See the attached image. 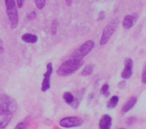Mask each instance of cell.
Masks as SVG:
<instances>
[{
	"mask_svg": "<svg viewBox=\"0 0 146 129\" xmlns=\"http://www.w3.org/2000/svg\"><path fill=\"white\" fill-rule=\"evenodd\" d=\"M101 93L105 96H108L109 95V85L108 83H105L101 87Z\"/></svg>",
	"mask_w": 146,
	"mask_h": 129,
	"instance_id": "ac0fdd59",
	"label": "cell"
},
{
	"mask_svg": "<svg viewBox=\"0 0 146 129\" xmlns=\"http://www.w3.org/2000/svg\"><path fill=\"white\" fill-rule=\"evenodd\" d=\"M94 66L93 64H88V65L84 67V69L81 71V75L83 76H89L94 72Z\"/></svg>",
	"mask_w": 146,
	"mask_h": 129,
	"instance_id": "2e32d148",
	"label": "cell"
},
{
	"mask_svg": "<svg viewBox=\"0 0 146 129\" xmlns=\"http://www.w3.org/2000/svg\"><path fill=\"white\" fill-rule=\"evenodd\" d=\"M142 82L143 83V84H146V66L145 65L144 66L143 69Z\"/></svg>",
	"mask_w": 146,
	"mask_h": 129,
	"instance_id": "7402d4cb",
	"label": "cell"
},
{
	"mask_svg": "<svg viewBox=\"0 0 146 129\" xmlns=\"http://www.w3.org/2000/svg\"><path fill=\"white\" fill-rule=\"evenodd\" d=\"M12 118V115L0 116V129H3L8 126Z\"/></svg>",
	"mask_w": 146,
	"mask_h": 129,
	"instance_id": "5bb4252c",
	"label": "cell"
},
{
	"mask_svg": "<svg viewBox=\"0 0 146 129\" xmlns=\"http://www.w3.org/2000/svg\"><path fill=\"white\" fill-rule=\"evenodd\" d=\"M94 46H95V43L94 41L88 40L71 54V59H74L76 61H81L84 57H86L92 51Z\"/></svg>",
	"mask_w": 146,
	"mask_h": 129,
	"instance_id": "277c9868",
	"label": "cell"
},
{
	"mask_svg": "<svg viewBox=\"0 0 146 129\" xmlns=\"http://www.w3.org/2000/svg\"><path fill=\"white\" fill-rule=\"evenodd\" d=\"M17 108V104L14 98L5 94H0V116L12 115Z\"/></svg>",
	"mask_w": 146,
	"mask_h": 129,
	"instance_id": "6da1fadb",
	"label": "cell"
},
{
	"mask_svg": "<svg viewBox=\"0 0 146 129\" xmlns=\"http://www.w3.org/2000/svg\"><path fill=\"white\" fill-rule=\"evenodd\" d=\"M14 129H27V125L24 122H19L16 126Z\"/></svg>",
	"mask_w": 146,
	"mask_h": 129,
	"instance_id": "44dd1931",
	"label": "cell"
},
{
	"mask_svg": "<svg viewBox=\"0 0 146 129\" xmlns=\"http://www.w3.org/2000/svg\"><path fill=\"white\" fill-rule=\"evenodd\" d=\"M118 24H119V19H115L111 21V22L108 23L106 26L104 31H103L102 37H101V40H100V45H105V44H106L108 42L111 37H112L113 34L116 31L117 28L118 27Z\"/></svg>",
	"mask_w": 146,
	"mask_h": 129,
	"instance_id": "5b68a950",
	"label": "cell"
},
{
	"mask_svg": "<svg viewBox=\"0 0 146 129\" xmlns=\"http://www.w3.org/2000/svg\"><path fill=\"white\" fill-rule=\"evenodd\" d=\"M84 95V89H81V91L78 92V94H77L76 97L74 98V101L73 103L71 104V106L73 107L74 108H77L78 106H79V104L81 103V100H82L83 96Z\"/></svg>",
	"mask_w": 146,
	"mask_h": 129,
	"instance_id": "4fadbf2b",
	"label": "cell"
},
{
	"mask_svg": "<svg viewBox=\"0 0 146 129\" xmlns=\"http://www.w3.org/2000/svg\"><path fill=\"white\" fill-rule=\"evenodd\" d=\"M81 61L70 58L58 66L56 70V74L59 76H67L75 72L81 67Z\"/></svg>",
	"mask_w": 146,
	"mask_h": 129,
	"instance_id": "7a4b0ae2",
	"label": "cell"
},
{
	"mask_svg": "<svg viewBox=\"0 0 146 129\" xmlns=\"http://www.w3.org/2000/svg\"><path fill=\"white\" fill-rule=\"evenodd\" d=\"M4 51V44H3L2 41L0 39V54H2Z\"/></svg>",
	"mask_w": 146,
	"mask_h": 129,
	"instance_id": "4316f807",
	"label": "cell"
},
{
	"mask_svg": "<svg viewBox=\"0 0 146 129\" xmlns=\"http://www.w3.org/2000/svg\"><path fill=\"white\" fill-rule=\"evenodd\" d=\"M24 0H17V4L18 6V8H21L24 4Z\"/></svg>",
	"mask_w": 146,
	"mask_h": 129,
	"instance_id": "d4e9b609",
	"label": "cell"
},
{
	"mask_svg": "<svg viewBox=\"0 0 146 129\" xmlns=\"http://www.w3.org/2000/svg\"><path fill=\"white\" fill-rule=\"evenodd\" d=\"M135 121H136V118H134V117H131V118H128V120H127V124H133L134 123H135Z\"/></svg>",
	"mask_w": 146,
	"mask_h": 129,
	"instance_id": "cb8c5ba5",
	"label": "cell"
},
{
	"mask_svg": "<svg viewBox=\"0 0 146 129\" xmlns=\"http://www.w3.org/2000/svg\"><path fill=\"white\" fill-rule=\"evenodd\" d=\"M65 2L67 6H71L72 4L73 0H65Z\"/></svg>",
	"mask_w": 146,
	"mask_h": 129,
	"instance_id": "83f0119b",
	"label": "cell"
},
{
	"mask_svg": "<svg viewBox=\"0 0 146 129\" xmlns=\"http://www.w3.org/2000/svg\"><path fill=\"white\" fill-rule=\"evenodd\" d=\"M105 17V14H104V11H101L99 14V17H98V20H103Z\"/></svg>",
	"mask_w": 146,
	"mask_h": 129,
	"instance_id": "484cf974",
	"label": "cell"
},
{
	"mask_svg": "<svg viewBox=\"0 0 146 129\" xmlns=\"http://www.w3.org/2000/svg\"><path fill=\"white\" fill-rule=\"evenodd\" d=\"M84 120L78 116H69L62 118L60 121L59 124L61 126L66 128H76L82 126Z\"/></svg>",
	"mask_w": 146,
	"mask_h": 129,
	"instance_id": "8992f818",
	"label": "cell"
},
{
	"mask_svg": "<svg viewBox=\"0 0 146 129\" xmlns=\"http://www.w3.org/2000/svg\"><path fill=\"white\" fill-rule=\"evenodd\" d=\"M118 102H119V98L117 96H113L111 98V99L108 101V104H107V107L110 109L114 108L117 105H118Z\"/></svg>",
	"mask_w": 146,
	"mask_h": 129,
	"instance_id": "9a60e30c",
	"label": "cell"
},
{
	"mask_svg": "<svg viewBox=\"0 0 146 129\" xmlns=\"http://www.w3.org/2000/svg\"><path fill=\"white\" fill-rule=\"evenodd\" d=\"M58 22L56 19H54L53 21L52 24H51V31L52 34H56L57 31V28H58Z\"/></svg>",
	"mask_w": 146,
	"mask_h": 129,
	"instance_id": "ffe728a7",
	"label": "cell"
},
{
	"mask_svg": "<svg viewBox=\"0 0 146 129\" xmlns=\"http://www.w3.org/2000/svg\"><path fill=\"white\" fill-rule=\"evenodd\" d=\"M125 85H126V83H125V81H120L119 84H118V86L120 89H123L125 87Z\"/></svg>",
	"mask_w": 146,
	"mask_h": 129,
	"instance_id": "603a6c76",
	"label": "cell"
},
{
	"mask_svg": "<svg viewBox=\"0 0 146 129\" xmlns=\"http://www.w3.org/2000/svg\"><path fill=\"white\" fill-rule=\"evenodd\" d=\"M112 125V118L109 115L103 116L99 121L100 129H111Z\"/></svg>",
	"mask_w": 146,
	"mask_h": 129,
	"instance_id": "30bf717a",
	"label": "cell"
},
{
	"mask_svg": "<svg viewBox=\"0 0 146 129\" xmlns=\"http://www.w3.org/2000/svg\"><path fill=\"white\" fill-rule=\"evenodd\" d=\"M138 17V16L137 14V13H133L131 15H126L124 17L123 21V27L125 29H131L134 25L135 21H137Z\"/></svg>",
	"mask_w": 146,
	"mask_h": 129,
	"instance_id": "9c48e42d",
	"label": "cell"
},
{
	"mask_svg": "<svg viewBox=\"0 0 146 129\" xmlns=\"http://www.w3.org/2000/svg\"><path fill=\"white\" fill-rule=\"evenodd\" d=\"M21 40L28 44H35L38 41V37L35 34L27 33V34H24L21 36Z\"/></svg>",
	"mask_w": 146,
	"mask_h": 129,
	"instance_id": "7c38bea8",
	"label": "cell"
},
{
	"mask_svg": "<svg viewBox=\"0 0 146 129\" xmlns=\"http://www.w3.org/2000/svg\"><path fill=\"white\" fill-rule=\"evenodd\" d=\"M53 72V66L51 63H48L46 65V71L44 74V79L41 84V91L46 92L51 87V76Z\"/></svg>",
	"mask_w": 146,
	"mask_h": 129,
	"instance_id": "52a82bcc",
	"label": "cell"
},
{
	"mask_svg": "<svg viewBox=\"0 0 146 129\" xmlns=\"http://www.w3.org/2000/svg\"><path fill=\"white\" fill-rule=\"evenodd\" d=\"M6 6V12L8 17L11 29L17 28L19 22L18 11L15 0H4Z\"/></svg>",
	"mask_w": 146,
	"mask_h": 129,
	"instance_id": "3957f363",
	"label": "cell"
},
{
	"mask_svg": "<svg viewBox=\"0 0 146 129\" xmlns=\"http://www.w3.org/2000/svg\"><path fill=\"white\" fill-rule=\"evenodd\" d=\"M137 100H138V98H137L136 96H131V98L125 102V104L123 106L122 109H121L122 113L125 114V113L128 112L131 108H133V106L135 105V104H136Z\"/></svg>",
	"mask_w": 146,
	"mask_h": 129,
	"instance_id": "8fae6325",
	"label": "cell"
},
{
	"mask_svg": "<svg viewBox=\"0 0 146 129\" xmlns=\"http://www.w3.org/2000/svg\"><path fill=\"white\" fill-rule=\"evenodd\" d=\"M119 129H125V128H119Z\"/></svg>",
	"mask_w": 146,
	"mask_h": 129,
	"instance_id": "f1b7e54d",
	"label": "cell"
},
{
	"mask_svg": "<svg viewBox=\"0 0 146 129\" xmlns=\"http://www.w3.org/2000/svg\"><path fill=\"white\" fill-rule=\"evenodd\" d=\"M36 7L38 9H42L46 4V0H35Z\"/></svg>",
	"mask_w": 146,
	"mask_h": 129,
	"instance_id": "d6986e66",
	"label": "cell"
},
{
	"mask_svg": "<svg viewBox=\"0 0 146 129\" xmlns=\"http://www.w3.org/2000/svg\"><path fill=\"white\" fill-rule=\"evenodd\" d=\"M64 101L68 104H71L74 100V96L71 92H65L63 95Z\"/></svg>",
	"mask_w": 146,
	"mask_h": 129,
	"instance_id": "e0dca14e",
	"label": "cell"
},
{
	"mask_svg": "<svg viewBox=\"0 0 146 129\" xmlns=\"http://www.w3.org/2000/svg\"><path fill=\"white\" fill-rule=\"evenodd\" d=\"M133 61L132 59L127 58L125 61V67L121 73V78L123 79H128L133 75Z\"/></svg>",
	"mask_w": 146,
	"mask_h": 129,
	"instance_id": "ba28073f",
	"label": "cell"
}]
</instances>
